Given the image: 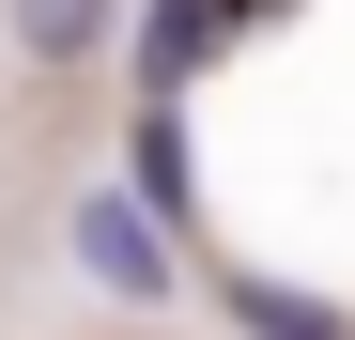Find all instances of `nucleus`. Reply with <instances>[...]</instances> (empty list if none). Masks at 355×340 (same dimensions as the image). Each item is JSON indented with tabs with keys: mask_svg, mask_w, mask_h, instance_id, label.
<instances>
[{
	"mask_svg": "<svg viewBox=\"0 0 355 340\" xmlns=\"http://www.w3.org/2000/svg\"><path fill=\"white\" fill-rule=\"evenodd\" d=\"M78 263H93L124 309H155V294H170V232H155L139 201H78Z\"/></svg>",
	"mask_w": 355,
	"mask_h": 340,
	"instance_id": "f257e3e1",
	"label": "nucleus"
},
{
	"mask_svg": "<svg viewBox=\"0 0 355 340\" xmlns=\"http://www.w3.org/2000/svg\"><path fill=\"white\" fill-rule=\"evenodd\" d=\"M216 31H232V0H155V78L216 62Z\"/></svg>",
	"mask_w": 355,
	"mask_h": 340,
	"instance_id": "7ed1b4c3",
	"label": "nucleus"
},
{
	"mask_svg": "<svg viewBox=\"0 0 355 340\" xmlns=\"http://www.w3.org/2000/svg\"><path fill=\"white\" fill-rule=\"evenodd\" d=\"M16 46H31V62H93V46H108V0H16Z\"/></svg>",
	"mask_w": 355,
	"mask_h": 340,
	"instance_id": "f03ea898",
	"label": "nucleus"
},
{
	"mask_svg": "<svg viewBox=\"0 0 355 340\" xmlns=\"http://www.w3.org/2000/svg\"><path fill=\"white\" fill-rule=\"evenodd\" d=\"M232 309H248V340H340L324 309H293V294H232Z\"/></svg>",
	"mask_w": 355,
	"mask_h": 340,
	"instance_id": "20e7f679",
	"label": "nucleus"
}]
</instances>
